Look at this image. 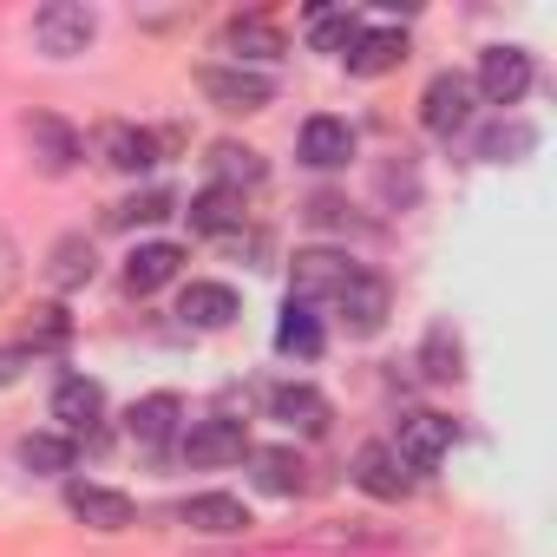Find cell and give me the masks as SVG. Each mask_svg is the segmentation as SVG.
Listing matches in <instances>:
<instances>
[{
  "label": "cell",
  "mask_w": 557,
  "mask_h": 557,
  "mask_svg": "<svg viewBox=\"0 0 557 557\" xmlns=\"http://www.w3.org/2000/svg\"><path fill=\"white\" fill-rule=\"evenodd\" d=\"M355 34H361V21L342 14V8H315V14H309V40H315L322 53H348Z\"/></svg>",
  "instance_id": "obj_29"
},
{
  "label": "cell",
  "mask_w": 557,
  "mask_h": 557,
  "mask_svg": "<svg viewBox=\"0 0 557 557\" xmlns=\"http://www.w3.org/2000/svg\"><path fill=\"white\" fill-rule=\"evenodd\" d=\"M269 420H283L289 433H302V440H315V433H329V420H335V407L309 387V381H283V387H269Z\"/></svg>",
  "instance_id": "obj_8"
},
{
  "label": "cell",
  "mask_w": 557,
  "mask_h": 557,
  "mask_svg": "<svg viewBox=\"0 0 557 557\" xmlns=\"http://www.w3.org/2000/svg\"><path fill=\"white\" fill-rule=\"evenodd\" d=\"M158 151H164V138H158V132H145V125H106V132H99V158H106L112 171H125V177L151 171V164H158Z\"/></svg>",
  "instance_id": "obj_14"
},
{
  "label": "cell",
  "mask_w": 557,
  "mask_h": 557,
  "mask_svg": "<svg viewBox=\"0 0 557 557\" xmlns=\"http://www.w3.org/2000/svg\"><path fill=\"white\" fill-rule=\"evenodd\" d=\"M524 92H531V53H524V47H485V53H479L472 99H485V106H518Z\"/></svg>",
  "instance_id": "obj_3"
},
{
  "label": "cell",
  "mask_w": 557,
  "mask_h": 557,
  "mask_svg": "<svg viewBox=\"0 0 557 557\" xmlns=\"http://www.w3.org/2000/svg\"><path fill=\"white\" fill-rule=\"evenodd\" d=\"M210 171H216V190H256L262 177H269V164H262V151H249V145H210Z\"/></svg>",
  "instance_id": "obj_23"
},
{
  "label": "cell",
  "mask_w": 557,
  "mask_h": 557,
  "mask_svg": "<svg viewBox=\"0 0 557 557\" xmlns=\"http://www.w3.org/2000/svg\"><path fill=\"white\" fill-rule=\"evenodd\" d=\"M177 210V197L171 190H138V197H125L119 210H112V223L119 230H132V223H158V216H171Z\"/></svg>",
  "instance_id": "obj_31"
},
{
  "label": "cell",
  "mask_w": 557,
  "mask_h": 557,
  "mask_svg": "<svg viewBox=\"0 0 557 557\" xmlns=\"http://www.w3.org/2000/svg\"><path fill=\"white\" fill-rule=\"evenodd\" d=\"M184 216H190V230H197V236H236V230H243V197L210 184V190H197V197H190V210H184Z\"/></svg>",
  "instance_id": "obj_24"
},
{
  "label": "cell",
  "mask_w": 557,
  "mask_h": 557,
  "mask_svg": "<svg viewBox=\"0 0 557 557\" xmlns=\"http://www.w3.org/2000/svg\"><path fill=\"white\" fill-rule=\"evenodd\" d=\"M249 466H256V485L275 492V498H296L309 485V466L296 446H249Z\"/></svg>",
  "instance_id": "obj_19"
},
{
  "label": "cell",
  "mask_w": 557,
  "mask_h": 557,
  "mask_svg": "<svg viewBox=\"0 0 557 557\" xmlns=\"http://www.w3.org/2000/svg\"><path fill=\"white\" fill-rule=\"evenodd\" d=\"M342 60H348L355 79H381V73H394V66L407 60V34H400V27H361Z\"/></svg>",
  "instance_id": "obj_13"
},
{
  "label": "cell",
  "mask_w": 557,
  "mask_h": 557,
  "mask_svg": "<svg viewBox=\"0 0 557 557\" xmlns=\"http://www.w3.org/2000/svg\"><path fill=\"white\" fill-rule=\"evenodd\" d=\"M420 374H426V381H459V374H466V348H459L453 322H433V329H426V342H420Z\"/></svg>",
  "instance_id": "obj_25"
},
{
  "label": "cell",
  "mask_w": 557,
  "mask_h": 557,
  "mask_svg": "<svg viewBox=\"0 0 557 557\" xmlns=\"http://www.w3.org/2000/svg\"><path fill=\"white\" fill-rule=\"evenodd\" d=\"M66 505H73V518L79 524H92V531H132L138 524V505L125 498V492H112V485H66Z\"/></svg>",
  "instance_id": "obj_11"
},
{
  "label": "cell",
  "mask_w": 557,
  "mask_h": 557,
  "mask_svg": "<svg viewBox=\"0 0 557 557\" xmlns=\"http://www.w3.org/2000/svg\"><path fill=\"white\" fill-rule=\"evenodd\" d=\"M177 269H184V249H177V243H138V249L125 256V289H132V296H158Z\"/></svg>",
  "instance_id": "obj_15"
},
{
  "label": "cell",
  "mask_w": 557,
  "mask_h": 557,
  "mask_svg": "<svg viewBox=\"0 0 557 557\" xmlns=\"http://www.w3.org/2000/svg\"><path fill=\"white\" fill-rule=\"evenodd\" d=\"M34 368V348H0V387H14Z\"/></svg>",
  "instance_id": "obj_33"
},
{
  "label": "cell",
  "mask_w": 557,
  "mask_h": 557,
  "mask_svg": "<svg viewBox=\"0 0 557 557\" xmlns=\"http://www.w3.org/2000/svg\"><path fill=\"white\" fill-rule=\"evenodd\" d=\"M34 342H66V309H40V329Z\"/></svg>",
  "instance_id": "obj_35"
},
{
  "label": "cell",
  "mask_w": 557,
  "mask_h": 557,
  "mask_svg": "<svg viewBox=\"0 0 557 557\" xmlns=\"http://www.w3.org/2000/svg\"><path fill=\"white\" fill-rule=\"evenodd\" d=\"M184 524L210 531V537H236V531H249V505L230 492H197V498H184Z\"/></svg>",
  "instance_id": "obj_22"
},
{
  "label": "cell",
  "mask_w": 557,
  "mask_h": 557,
  "mask_svg": "<svg viewBox=\"0 0 557 557\" xmlns=\"http://www.w3.org/2000/svg\"><path fill=\"white\" fill-rule=\"evenodd\" d=\"M21 466L27 472H73V440L66 433H27L21 440Z\"/></svg>",
  "instance_id": "obj_28"
},
{
  "label": "cell",
  "mask_w": 557,
  "mask_h": 557,
  "mask_svg": "<svg viewBox=\"0 0 557 557\" xmlns=\"http://www.w3.org/2000/svg\"><path fill=\"white\" fill-rule=\"evenodd\" d=\"M537 145V132L531 125H492L485 138H479V158H492V164H511V158H524Z\"/></svg>",
  "instance_id": "obj_30"
},
{
  "label": "cell",
  "mask_w": 557,
  "mask_h": 557,
  "mask_svg": "<svg viewBox=\"0 0 557 557\" xmlns=\"http://www.w3.org/2000/svg\"><path fill=\"white\" fill-rule=\"evenodd\" d=\"M125 426H132L138 446H164V440L184 433V400H177V394H145V400L125 413Z\"/></svg>",
  "instance_id": "obj_21"
},
{
  "label": "cell",
  "mask_w": 557,
  "mask_h": 557,
  "mask_svg": "<svg viewBox=\"0 0 557 557\" xmlns=\"http://www.w3.org/2000/svg\"><path fill=\"white\" fill-rule=\"evenodd\" d=\"M309 223H335V230H342V223H348V203H342V197H315V203H309Z\"/></svg>",
  "instance_id": "obj_34"
},
{
  "label": "cell",
  "mask_w": 557,
  "mask_h": 557,
  "mask_svg": "<svg viewBox=\"0 0 557 557\" xmlns=\"http://www.w3.org/2000/svg\"><path fill=\"white\" fill-rule=\"evenodd\" d=\"M420 125H426L433 138L466 132V125H472V79H466V73H433L426 92H420Z\"/></svg>",
  "instance_id": "obj_4"
},
{
  "label": "cell",
  "mask_w": 557,
  "mask_h": 557,
  "mask_svg": "<svg viewBox=\"0 0 557 557\" xmlns=\"http://www.w3.org/2000/svg\"><path fill=\"white\" fill-rule=\"evenodd\" d=\"M387 309H394V296H387L381 275H368V269H355V283L335 296V315H342L348 335H381L387 329Z\"/></svg>",
  "instance_id": "obj_6"
},
{
  "label": "cell",
  "mask_w": 557,
  "mask_h": 557,
  "mask_svg": "<svg viewBox=\"0 0 557 557\" xmlns=\"http://www.w3.org/2000/svg\"><path fill=\"white\" fill-rule=\"evenodd\" d=\"M322 322H315V309H302V302H289L283 309V322H275V348H283V355H302V361H315L322 355Z\"/></svg>",
  "instance_id": "obj_26"
},
{
  "label": "cell",
  "mask_w": 557,
  "mask_h": 557,
  "mask_svg": "<svg viewBox=\"0 0 557 557\" xmlns=\"http://www.w3.org/2000/svg\"><path fill=\"white\" fill-rule=\"evenodd\" d=\"M348 158H355V125H348V119H309V125H302V164L342 171Z\"/></svg>",
  "instance_id": "obj_20"
},
{
  "label": "cell",
  "mask_w": 557,
  "mask_h": 557,
  "mask_svg": "<svg viewBox=\"0 0 557 557\" xmlns=\"http://www.w3.org/2000/svg\"><path fill=\"white\" fill-rule=\"evenodd\" d=\"M14 283H21V249H14V236L0 230V302L14 296Z\"/></svg>",
  "instance_id": "obj_32"
},
{
  "label": "cell",
  "mask_w": 557,
  "mask_h": 557,
  "mask_svg": "<svg viewBox=\"0 0 557 557\" xmlns=\"http://www.w3.org/2000/svg\"><path fill=\"white\" fill-rule=\"evenodd\" d=\"M394 453L407 459V472H433V466L453 453V420H446V413H413V420H400Z\"/></svg>",
  "instance_id": "obj_10"
},
{
  "label": "cell",
  "mask_w": 557,
  "mask_h": 557,
  "mask_svg": "<svg viewBox=\"0 0 557 557\" xmlns=\"http://www.w3.org/2000/svg\"><path fill=\"white\" fill-rule=\"evenodd\" d=\"M92 34H99V14H92V8H79V0H53V8H40V14H34V40H40V53H53V60L86 53V47H92Z\"/></svg>",
  "instance_id": "obj_2"
},
{
  "label": "cell",
  "mask_w": 557,
  "mask_h": 557,
  "mask_svg": "<svg viewBox=\"0 0 557 557\" xmlns=\"http://www.w3.org/2000/svg\"><path fill=\"white\" fill-rule=\"evenodd\" d=\"M348 283H355V262L335 256V249H302V256L289 262V302H302V309L335 302Z\"/></svg>",
  "instance_id": "obj_1"
},
{
  "label": "cell",
  "mask_w": 557,
  "mask_h": 557,
  "mask_svg": "<svg viewBox=\"0 0 557 557\" xmlns=\"http://www.w3.org/2000/svg\"><path fill=\"white\" fill-rule=\"evenodd\" d=\"M197 86H203V99H216L223 112H262V106L275 99L269 73H256V66H203Z\"/></svg>",
  "instance_id": "obj_5"
},
{
  "label": "cell",
  "mask_w": 557,
  "mask_h": 557,
  "mask_svg": "<svg viewBox=\"0 0 557 557\" xmlns=\"http://www.w3.org/2000/svg\"><path fill=\"white\" fill-rule=\"evenodd\" d=\"M249 440H243V420H190L184 426V459L190 466H230L243 459Z\"/></svg>",
  "instance_id": "obj_12"
},
{
  "label": "cell",
  "mask_w": 557,
  "mask_h": 557,
  "mask_svg": "<svg viewBox=\"0 0 557 557\" xmlns=\"http://www.w3.org/2000/svg\"><path fill=\"white\" fill-rule=\"evenodd\" d=\"M177 315H184V329H230L243 315V302H236L230 283H190L177 296Z\"/></svg>",
  "instance_id": "obj_16"
},
{
  "label": "cell",
  "mask_w": 557,
  "mask_h": 557,
  "mask_svg": "<svg viewBox=\"0 0 557 557\" xmlns=\"http://www.w3.org/2000/svg\"><path fill=\"white\" fill-rule=\"evenodd\" d=\"M355 485H361L368 498L394 505V498H407V492H413V472H407V459H400L387 440H374V446H361V453H355Z\"/></svg>",
  "instance_id": "obj_7"
},
{
  "label": "cell",
  "mask_w": 557,
  "mask_h": 557,
  "mask_svg": "<svg viewBox=\"0 0 557 557\" xmlns=\"http://www.w3.org/2000/svg\"><path fill=\"white\" fill-rule=\"evenodd\" d=\"M99 413H106V387H99V381L66 374V381L53 387V420H60L66 433H92V426H99Z\"/></svg>",
  "instance_id": "obj_17"
},
{
  "label": "cell",
  "mask_w": 557,
  "mask_h": 557,
  "mask_svg": "<svg viewBox=\"0 0 557 557\" xmlns=\"http://www.w3.org/2000/svg\"><path fill=\"white\" fill-rule=\"evenodd\" d=\"M223 53H230L236 66H243V60H256V66H262V60H283V53H289V40L275 34L262 14H236V21L223 27Z\"/></svg>",
  "instance_id": "obj_18"
},
{
  "label": "cell",
  "mask_w": 557,
  "mask_h": 557,
  "mask_svg": "<svg viewBox=\"0 0 557 557\" xmlns=\"http://www.w3.org/2000/svg\"><path fill=\"white\" fill-rule=\"evenodd\" d=\"M21 132H27V151H34V164H40L47 177H66V171L79 164V132H73L66 119H53V112H34Z\"/></svg>",
  "instance_id": "obj_9"
},
{
  "label": "cell",
  "mask_w": 557,
  "mask_h": 557,
  "mask_svg": "<svg viewBox=\"0 0 557 557\" xmlns=\"http://www.w3.org/2000/svg\"><path fill=\"white\" fill-rule=\"evenodd\" d=\"M92 269H99V262H92V243H86V236H60V243H53V269H47L53 289H86Z\"/></svg>",
  "instance_id": "obj_27"
}]
</instances>
